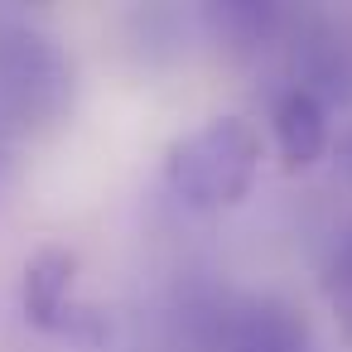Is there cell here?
Returning <instances> with one entry per match:
<instances>
[{
  "label": "cell",
  "mask_w": 352,
  "mask_h": 352,
  "mask_svg": "<svg viewBox=\"0 0 352 352\" xmlns=\"http://www.w3.org/2000/svg\"><path fill=\"white\" fill-rule=\"evenodd\" d=\"M261 131L246 116H212L198 131L179 135L164 155V179L174 198L193 212H227L246 203L261 174Z\"/></svg>",
  "instance_id": "1"
},
{
  "label": "cell",
  "mask_w": 352,
  "mask_h": 352,
  "mask_svg": "<svg viewBox=\"0 0 352 352\" xmlns=\"http://www.w3.org/2000/svg\"><path fill=\"white\" fill-rule=\"evenodd\" d=\"M73 111V63L54 34L0 15V135L49 131Z\"/></svg>",
  "instance_id": "2"
},
{
  "label": "cell",
  "mask_w": 352,
  "mask_h": 352,
  "mask_svg": "<svg viewBox=\"0 0 352 352\" xmlns=\"http://www.w3.org/2000/svg\"><path fill=\"white\" fill-rule=\"evenodd\" d=\"M309 347H314L309 318L275 294L232 299L212 318V352H309Z\"/></svg>",
  "instance_id": "3"
},
{
  "label": "cell",
  "mask_w": 352,
  "mask_h": 352,
  "mask_svg": "<svg viewBox=\"0 0 352 352\" xmlns=\"http://www.w3.org/2000/svg\"><path fill=\"white\" fill-rule=\"evenodd\" d=\"M73 275H78V256L68 246H39L25 261V280H20V309L25 323L39 333H58L63 314L78 304L73 299Z\"/></svg>",
  "instance_id": "4"
},
{
  "label": "cell",
  "mask_w": 352,
  "mask_h": 352,
  "mask_svg": "<svg viewBox=\"0 0 352 352\" xmlns=\"http://www.w3.org/2000/svg\"><path fill=\"white\" fill-rule=\"evenodd\" d=\"M270 126H275V145L285 155L289 169H314L328 150H333V131H328V107L304 92V87H285L275 97V111H270Z\"/></svg>",
  "instance_id": "5"
},
{
  "label": "cell",
  "mask_w": 352,
  "mask_h": 352,
  "mask_svg": "<svg viewBox=\"0 0 352 352\" xmlns=\"http://www.w3.org/2000/svg\"><path fill=\"white\" fill-rule=\"evenodd\" d=\"M294 73H299L294 87L314 92L318 102L352 92V68H347L342 49L333 44V34H328L323 25H314V30H304V34L294 39Z\"/></svg>",
  "instance_id": "6"
},
{
  "label": "cell",
  "mask_w": 352,
  "mask_h": 352,
  "mask_svg": "<svg viewBox=\"0 0 352 352\" xmlns=\"http://www.w3.org/2000/svg\"><path fill=\"white\" fill-rule=\"evenodd\" d=\"M208 20L217 25V34H222V39H232V44H241V49H251V44H261V39H270V34H275V25H280L275 6H256V0H227V6H212V10H208Z\"/></svg>",
  "instance_id": "7"
},
{
  "label": "cell",
  "mask_w": 352,
  "mask_h": 352,
  "mask_svg": "<svg viewBox=\"0 0 352 352\" xmlns=\"http://www.w3.org/2000/svg\"><path fill=\"white\" fill-rule=\"evenodd\" d=\"M54 338H68L73 347L97 352V347H107V338H111V318H107L102 309H92V304H73V309L63 314V323H58Z\"/></svg>",
  "instance_id": "8"
},
{
  "label": "cell",
  "mask_w": 352,
  "mask_h": 352,
  "mask_svg": "<svg viewBox=\"0 0 352 352\" xmlns=\"http://www.w3.org/2000/svg\"><path fill=\"white\" fill-rule=\"evenodd\" d=\"M333 294L352 309V236L342 241V251H338V261H333Z\"/></svg>",
  "instance_id": "9"
},
{
  "label": "cell",
  "mask_w": 352,
  "mask_h": 352,
  "mask_svg": "<svg viewBox=\"0 0 352 352\" xmlns=\"http://www.w3.org/2000/svg\"><path fill=\"white\" fill-rule=\"evenodd\" d=\"M333 164H338V174L352 184V126L338 131V140H333Z\"/></svg>",
  "instance_id": "10"
},
{
  "label": "cell",
  "mask_w": 352,
  "mask_h": 352,
  "mask_svg": "<svg viewBox=\"0 0 352 352\" xmlns=\"http://www.w3.org/2000/svg\"><path fill=\"white\" fill-rule=\"evenodd\" d=\"M6 179H10V160H6V150H0V188H6Z\"/></svg>",
  "instance_id": "11"
}]
</instances>
